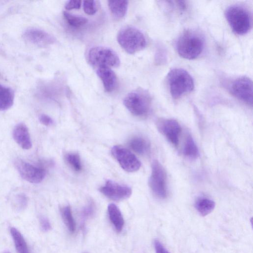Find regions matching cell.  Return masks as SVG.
Returning a JSON list of instances; mask_svg holds the SVG:
<instances>
[{
  "label": "cell",
  "instance_id": "6da1fadb",
  "mask_svg": "<svg viewBox=\"0 0 253 253\" xmlns=\"http://www.w3.org/2000/svg\"><path fill=\"white\" fill-rule=\"evenodd\" d=\"M205 41L201 34L188 30L183 32L176 42L178 54L183 58L192 60L197 58L202 52Z\"/></svg>",
  "mask_w": 253,
  "mask_h": 253
},
{
  "label": "cell",
  "instance_id": "7a4b0ae2",
  "mask_svg": "<svg viewBox=\"0 0 253 253\" xmlns=\"http://www.w3.org/2000/svg\"><path fill=\"white\" fill-rule=\"evenodd\" d=\"M167 80L169 92L174 99L191 92L194 82L191 75L185 70L175 68L168 73Z\"/></svg>",
  "mask_w": 253,
  "mask_h": 253
},
{
  "label": "cell",
  "instance_id": "3957f363",
  "mask_svg": "<svg viewBox=\"0 0 253 253\" xmlns=\"http://www.w3.org/2000/svg\"><path fill=\"white\" fill-rule=\"evenodd\" d=\"M225 16L232 31L239 35H244L248 33L252 28L251 15L245 7L234 4L228 6Z\"/></svg>",
  "mask_w": 253,
  "mask_h": 253
},
{
  "label": "cell",
  "instance_id": "277c9868",
  "mask_svg": "<svg viewBox=\"0 0 253 253\" xmlns=\"http://www.w3.org/2000/svg\"><path fill=\"white\" fill-rule=\"evenodd\" d=\"M124 104L134 116L144 117L150 111L152 98L148 91L139 88L131 91L125 97Z\"/></svg>",
  "mask_w": 253,
  "mask_h": 253
},
{
  "label": "cell",
  "instance_id": "5b68a950",
  "mask_svg": "<svg viewBox=\"0 0 253 253\" xmlns=\"http://www.w3.org/2000/svg\"><path fill=\"white\" fill-rule=\"evenodd\" d=\"M117 41L124 50L131 54L142 50L147 44L143 33L131 26H126L121 29L117 35Z\"/></svg>",
  "mask_w": 253,
  "mask_h": 253
},
{
  "label": "cell",
  "instance_id": "8992f818",
  "mask_svg": "<svg viewBox=\"0 0 253 253\" xmlns=\"http://www.w3.org/2000/svg\"><path fill=\"white\" fill-rule=\"evenodd\" d=\"M87 59L96 68L117 67L120 64L119 57L115 51L102 46L91 48L88 53Z\"/></svg>",
  "mask_w": 253,
  "mask_h": 253
},
{
  "label": "cell",
  "instance_id": "52a82bcc",
  "mask_svg": "<svg viewBox=\"0 0 253 253\" xmlns=\"http://www.w3.org/2000/svg\"><path fill=\"white\" fill-rule=\"evenodd\" d=\"M149 185L154 194L158 198L162 199L167 198L166 172L161 164L157 160L154 161L152 165Z\"/></svg>",
  "mask_w": 253,
  "mask_h": 253
},
{
  "label": "cell",
  "instance_id": "ba28073f",
  "mask_svg": "<svg viewBox=\"0 0 253 253\" xmlns=\"http://www.w3.org/2000/svg\"><path fill=\"white\" fill-rule=\"evenodd\" d=\"M232 95L246 104L253 105V82L246 76L239 77L234 80L230 86Z\"/></svg>",
  "mask_w": 253,
  "mask_h": 253
},
{
  "label": "cell",
  "instance_id": "9c48e42d",
  "mask_svg": "<svg viewBox=\"0 0 253 253\" xmlns=\"http://www.w3.org/2000/svg\"><path fill=\"white\" fill-rule=\"evenodd\" d=\"M111 153L117 160L121 167L127 172L137 171L141 167V163L137 158L128 149L116 145L112 147Z\"/></svg>",
  "mask_w": 253,
  "mask_h": 253
},
{
  "label": "cell",
  "instance_id": "30bf717a",
  "mask_svg": "<svg viewBox=\"0 0 253 253\" xmlns=\"http://www.w3.org/2000/svg\"><path fill=\"white\" fill-rule=\"evenodd\" d=\"M14 165L21 177L32 183L41 182L46 174L44 169L35 167L21 159H16Z\"/></svg>",
  "mask_w": 253,
  "mask_h": 253
},
{
  "label": "cell",
  "instance_id": "8fae6325",
  "mask_svg": "<svg viewBox=\"0 0 253 253\" xmlns=\"http://www.w3.org/2000/svg\"><path fill=\"white\" fill-rule=\"evenodd\" d=\"M100 192L108 198L114 201H121L130 196L132 190L127 186L120 184L108 180L105 184L100 188Z\"/></svg>",
  "mask_w": 253,
  "mask_h": 253
},
{
  "label": "cell",
  "instance_id": "7c38bea8",
  "mask_svg": "<svg viewBox=\"0 0 253 253\" xmlns=\"http://www.w3.org/2000/svg\"><path fill=\"white\" fill-rule=\"evenodd\" d=\"M159 131L164 135L172 145L177 146L181 132V126L173 119H162L157 124Z\"/></svg>",
  "mask_w": 253,
  "mask_h": 253
},
{
  "label": "cell",
  "instance_id": "4fadbf2b",
  "mask_svg": "<svg viewBox=\"0 0 253 253\" xmlns=\"http://www.w3.org/2000/svg\"><path fill=\"white\" fill-rule=\"evenodd\" d=\"M23 37L27 42L41 47L48 46L55 42V39L52 36L37 28L27 29L24 31Z\"/></svg>",
  "mask_w": 253,
  "mask_h": 253
},
{
  "label": "cell",
  "instance_id": "5bb4252c",
  "mask_svg": "<svg viewBox=\"0 0 253 253\" xmlns=\"http://www.w3.org/2000/svg\"><path fill=\"white\" fill-rule=\"evenodd\" d=\"M12 135L15 142L23 149H30L32 143L26 125L23 123L17 124L13 128Z\"/></svg>",
  "mask_w": 253,
  "mask_h": 253
},
{
  "label": "cell",
  "instance_id": "9a60e30c",
  "mask_svg": "<svg viewBox=\"0 0 253 253\" xmlns=\"http://www.w3.org/2000/svg\"><path fill=\"white\" fill-rule=\"evenodd\" d=\"M96 73L103 83L104 89L107 92H112L117 84V77L111 68L102 67L97 68Z\"/></svg>",
  "mask_w": 253,
  "mask_h": 253
},
{
  "label": "cell",
  "instance_id": "2e32d148",
  "mask_svg": "<svg viewBox=\"0 0 253 253\" xmlns=\"http://www.w3.org/2000/svg\"><path fill=\"white\" fill-rule=\"evenodd\" d=\"M108 213L109 219L118 232H121L124 226V219L119 208L114 204L108 206Z\"/></svg>",
  "mask_w": 253,
  "mask_h": 253
},
{
  "label": "cell",
  "instance_id": "e0dca14e",
  "mask_svg": "<svg viewBox=\"0 0 253 253\" xmlns=\"http://www.w3.org/2000/svg\"><path fill=\"white\" fill-rule=\"evenodd\" d=\"M14 92L9 87L0 84V111L9 109L13 105Z\"/></svg>",
  "mask_w": 253,
  "mask_h": 253
},
{
  "label": "cell",
  "instance_id": "ac0fdd59",
  "mask_svg": "<svg viewBox=\"0 0 253 253\" xmlns=\"http://www.w3.org/2000/svg\"><path fill=\"white\" fill-rule=\"evenodd\" d=\"M128 145L133 151L140 155L147 154L150 149L149 142L141 136L132 138L129 140Z\"/></svg>",
  "mask_w": 253,
  "mask_h": 253
},
{
  "label": "cell",
  "instance_id": "d6986e66",
  "mask_svg": "<svg viewBox=\"0 0 253 253\" xmlns=\"http://www.w3.org/2000/svg\"><path fill=\"white\" fill-rule=\"evenodd\" d=\"M108 4L112 14L116 18L124 17L127 12L128 1L127 0H109Z\"/></svg>",
  "mask_w": 253,
  "mask_h": 253
},
{
  "label": "cell",
  "instance_id": "ffe728a7",
  "mask_svg": "<svg viewBox=\"0 0 253 253\" xmlns=\"http://www.w3.org/2000/svg\"><path fill=\"white\" fill-rule=\"evenodd\" d=\"M215 206V202L207 198H200L197 200L195 203L196 209L203 216H205L212 212Z\"/></svg>",
  "mask_w": 253,
  "mask_h": 253
},
{
  "label": "cell",
  "instance_id": "44dd1931",
  "mask_svg": "<svg viewBox=\"0 0 253 253\" xmlns=\"http://www.w3.org/2000/svg\"><path fill=\"white\" fill-rule=\"evenodd\" d=\"M10 233L18 253H30L27 244L22 234L15 228H10Z\"/></svg>",
  "mask_w": 253,
  "mask_h": 253
},
{
  "label": "cell",
  "instance_id": "7402d4cb",
  "mask_svg": "<svg viewBox=\"0 0 253 253\" xmlns=\"http://www.w3.org/2000/svg\"><path fill=\"white\" fill-rule=\"evenodd\" d=\"M61 216L63 222L68 231L73 233L76 229V224L73 217L71 209L69 206H66L61 209Z\"/></svg>",
  "mask_w": 253,
  "mask_h": 253
},
{
  "label": "cell",
  "instance_id": "603a6c76",
  "mask_svg": "<svg viewBox=\"0 0 253 253\" xmlns=\"http://www.w3.org/2000/svg\"><path fill=\"white\" fill-rule=\"evenodd\" d=\"M185 156L190 159H196L199 156L198 148L192 137L188 135L186 139L183 148Z\"/></svg>",
  "mask_w": 253,
  "mask_h": 253
},
{
  "label": "cell",
  "instance_id": "cb8c5ba5",
  "mask_svg": "<svg viewBox=\"0 0 253 253\" xmlns=\"http://www.w3.org/2000/svg\"><path fill=\"white\" fill-rule=\"evenodd\" d=\"M63 15L69 25L75 28L80 27L87 22V19L80 16L73 15L64 11Z\"/></svg>",
  "mask_w": 253,
  "mask_h": 253
},
{
  "label": "cell",
  "instance_id": "d4e9b609",
  "mask_svg": "<svg viewBox=\"0 0 253 253\" xmlns=\"http://www.w3.org/2000/svg\"><path fill=\"white\" fill-rule=\"evenodd\" d=\"M65 158L67 163L75 171L79 172L82 170L81 159L77 153H68L66 155Z\"/></svg>",
  "mask_w": 253,
  "mask_h": 253
},
{
  "label": "cell",
  "instance_id": "484cf974",
  "mask_svg": "<svg viewBox=\"0 0 253 253\" xmlns=\"http://www.w3.org/2000/svg\"><path fill=\"white\" fill-rule=\"evenodd\" d=\"M95 211V207L92 201H89L82 210L81 216L83 221L93 216Z\"/></svg>",
  "mask_w": 253,
  "mask_h": 253
},
{
  "label": "cell",
  "instance_id": "4316f807",
  "mask_svg": "<svg viewBox=\"0 0 253 253\" xmlns=\"http://www.w3.org/2000/svg\"><path fill=\"white\" fill-rule=\"evenodd\" d=\"M83 8L85 13L93 15L97 11L95 1L94 0H84L83 1Z\"/></svg>",
  "mask_w": 253,
  "mask_h": 253
},
{
  "label": "cell",
  "instance_id": "83f0119b",
  "mask_svg": "<svg viewBox=\"0 0 253 253\" xmlns=\"http://www.w3.org/2000/svg\"><path fill=\"white\" fill-rule=\"evenodd\" d=\"M155 60L158 64H162L166 62L167 54L165 49L163 47L160 46L157 48Z\"/></svg>",
  "mask_w": 253,
  "mask_h": 253
},
{
  "label": "cell",
  "instance_id": "f1b7e54d",
  "mask_svg": "<svg viewBox=\"0 0 253 253\" xmlns=\"http://www.w3.org/2000/svg\"><path fill=\"white\" fill-rule=\"evenodd\" d=\"M16 202L20 210L24 209L27 205V198L24 194H19L16 196Z\"/></svg>",
  "mask_w": 253,
  "mask_h": 253
},
{
  "label": "cell",
  "instance_id": "f546056e",
  "mask_svg": "<svg viewBox=\"0 0 253 253\" xmlns=\"http://www.w3.org/2000/svg\"><path fill=\"white\" fill-rule=\"evenodd\" d=\"M40 225L42 229L44 232H47L51 229V223L47 218L41 216L40 219Z\"/></svg>",
  "mask_w": 253,
  "mask_h": 253
},
{
  "label": "cell",
  "instance_id": "4dcf8cb0",
  "mask_svg": "<svg viewBox=\"0 0 253 253\" xmlns=\"http://www.w3.org/2000/svg\"><path fill=\"white\" fill-rule=\"evenodd\" d=\"M81 0H72L68 1L65 5V8L67 10H72L79 9L81 5Z\"/></svg>",
  "mask_w": 253,
  "mask_h": 253
},
{
  "label": "cell",
  "instance_id": "1f68e13d",
  "mask_svg": "<svg viewBox=\"0 0 253 253\" xmlns=\"http://www.w3.org/2000/svg\"><path fill=\"white\" fill-rule=\"evenodd\" d=\"M39 120L42 125L46 126H50L53 123L52 118L45 114H41L39 117Z\"/></svg>",
  "mask_w": 253,
  "mask_h": 253
},
{
  "label": "cell",
  "instance_id": "d6a6232c",
  "mask_svg": "<svg viewBox=\"0 0 253 253\" xmlns=\"http://www.w3.org/2000/svg\"><path fill=\"white\" fill-rule=\"evenodd\" d=\"M154 244L156 253H169L159 240H155Z\"/></svg>",
  "mask_w": 253,
  "mask_h": 253
},
{
  "label": "cell",
  "instance_id": "836d02e7",
  "mask_svg": "<svg viewBox=\"0 0 253 253\" xmlns=\"http://www.w3.org/2000/svg\"></svg>",
  "mask_w": 253,
  "mask_h": 253
},
{
  "label": "cell",
  "instance_id": "e575fe53",
  "mask_svg": "<svg viewBox=\"0 0 253 253\" xmlns=\"http://www.w3.org/2000/svg\"></svg>",
  "mask_w": 253,
  "mask_h": 253
}]
</instances>
